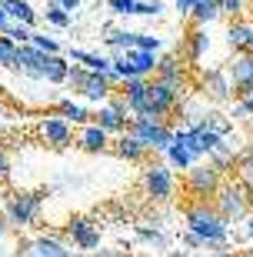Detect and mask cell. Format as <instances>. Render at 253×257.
Instances as JSON below:
<instances>
[{
	"label": "cell",
	"instance_id": "9",
	"mask_svg": "<svg viewBox=\"0 0 253 257\" xmlns=\"http://www.w3.org/2000/svg\"><path fill=\"white\" fill-rule=\"evenodd\" d=\"M127 131L137 137V141H143L150 151H163L167 154V147L173 144V127L170 124H147V120H130V127Z\"/></svg>",
	"mask_w": 253,
	"mask_h": 257
},
{
	"label": "cell",
	"instance_id": "8",
	"mask_svg": "<svg viewBox=\"0 0 253 257\" xmlns=\"http://www.w3.org/2000/svg\"><path fill=\"white\" fill-rule=\"evenodd\" d=\"M226 77L233 84V97L236 100H246L253 97V54H236L226 67Z\"/></svg>",
	"mask_w": 253,
	"mask_h": 257
},
{
	"label": "cell",
	"instance_id": "35",
	"mask_svg": "<svg viewBox=\"0 0 253 257\" xmlns=\"http://www.w3.org/2000/svg\"><path fill=\"white\" fill-rule=\"evenodd\" d=\"M183 244H187V247H197V250H203V240H200L197 234H193V230H183Z\"/></svg>",
	"mask_w": 253,
	"mask_h": 257
},
{
	"label": "cell",
	"instance_id": "37",
	"mask_svg": "<svg viewBox=\"0 0 253 257\" xmlns=\"http://www.w3.org/2000/svg\"><path fill=\"white\" fill-rule=\"evenodd\" d=\"M10 27V17H7V10H4V0H0V34H7Z\"/></svg>",
	"mask_w": 253,
	"mask_h": 257
},
{
	"label": "cell",
	"instance_id": "27",
	"mask_svg": "<svg viewBox=\"0 0 253 257\" xmlns=\"http://www.w3.org/2000/svg\"><path fill=\"white\" fill-rule=\"evenodd\" d=\"M137 237H140L143 244H150V247H157V250H163V247H167V237H163L160 230H150V227H137Z\"/></svg>",
	"mask_w": 253,
	"mask_h": 257
},
{
	"label": "cell",
	"instance_id": "41",
	"mask_svg": "<svg viewBox=\"0 0 253 257\" xmlns=\"http://www.w3.org/2000/svg\"><path fill=\"white\" fill-rule=\"evenodd\" d=\"M243 234H246V237H250V240H253V214H250V217H246V220H243Z\"/></svg>",
	"mask_w": 253,
	"mask_h": 257
},
{
	"label": "cell",
	"instance_id": "29",
	"mask_svg": "<svg viewBox=\"0 0 253 257\" xmlns=\"http://www.w3.org/2000/svg\"><path fill=\"white\" fill-rule=\"evenodd\" d=\"M7 37L14 40V44H30V37H34V27H27V24H17V27H7Z\"/></svg>",
	"mask_w": 253,
	"mask_h": 257
},
{
	"label": "cell",
	"instance_id": "6",
	"mask_svg": "<svg viewBox=\"0 0 253 257\" xmlns=\"http://www.w3.org/2000/svg\"><path fill=\"white\" fill-rule=\"evenodd\" d=\"M140 184H143V191H147V197H153V200H170L173 191H177V181H173V167L170 164H147Z\"/></svg>",
	"mask_w": 253,
	"mask_h": 257
},
{
	"label": "cell",
	"instance_id": "38",
	"mask_svg": "<svg viewBox=\"0 0 253 257\" xmlns=\"http://www.w3.org/2000/svg\"><path fill=\"white\" fill-rule=\"evenodd\" d=\"M57 4H60V7L67 10V14H74V10L80 7V0H57Z\"/></svg>",
	"mask_w": 253,
	"mask_h": 257
},
{
	"label": "cell",
	"instance_id": "42",
	"mask_svg": "<svg viewBox=\"0 0 253 257\" xmlns=\"http://www.w3.org/2000/svg\"><path fill=\"white\" fill-rule=\"evenodd\" d=\"M190 7H193V0H177V10H180V14H190Z\"/></svg>",
	"mask_w": 253,
	"mask_h": 257
},
{
	"label": "cell",
	"instance_id": "36",
	"mask_svg": "<svg viewBox=\"0 0 253 257\" xmlns=\"http://www.w3.org/2000/svg\"><path fill=\"white\" fill-rule=\"evenodd\" d=\"M7 174H10V157H7V151L0 147V181H4Z\"/></svg>",
	"mask_w": 253,
	"mask_h": 257
},
{
	"label": "cell",
	"instance_id": "7",
	"mask_svg": "<svg viewBox=\"0 0 253 257\" xmlns=\"http://www.w3.org/2000/svg\"><path fill=\"white\" fill-rule=\"evenodd\" d=\"M37 141L44 147H54V151H67L77 144V134H74V124H67L64 117H44L37 124Z\"/></svg>",
	"mask_w": 253,
	"mask_h": 257
},
{
	"label": "cell",
	"instance_id": "25",
	"mask_svg": "<svg viewBox=\"0 0 253 257\" xmlns=\"http://www.w3.org/2000/svg\"><path fill=\"white\" fill-rule=\"evenodd\" d=\"M206 164H210V167H216V171L223 174L226 167H233V147H230V144H220L213 154H206Z\"/></svg>",
	"mask_w": 253,
	"mask_h": 257
},
{
	"label": "cell",
	"instance_id": "18",
	"mask_svg": "<svg viewBox=\"0 0 253 257\" xmlns=\"http://www.w3.org/2000/svg\"><path fill=\"white\" fill-rule=\"evenodd\" d=\"M110 94H113V84H110V77H107V74H90V77H87V84H84V90H80V97L94 100V104H107Z\"/></svg>",
	"mask_w": 253,
	"mask_h": 257
},
{
	"label": "cell",
	"instance_id": "19",
	"mask_svg": "<svg viewBox=\"0 0 253 257\" xmlns=\"http://www.w3.org/2000/svg\"><path fill=\"white\" fill-rule=\"evenodd\" d=\"M206 47H210V37H206V30L193 24V30L187 34V47H183V60H187V64H197V60L206 54Z\"/></svg>",
	"mask_w": 253,
	"mask_h": 257
},
{
	"label": "cell",
	"instance_id": "13",
	"mask_svg": "<svg viewBox=\"0 0 253 257\" xmlns=\"http://www.w3.org/2000/svg\"><path fill=\"white\" fill-rule=\"evenodd\" d=\"M20 257H70V250L64 247V240L57 234H44V237L30 240L27 247L20 250Z\"/></svg>",
	"mask_w": 253,
	"mask_h": 257
},
{
	"label": "cell",
	"instance_id": "1",
	"mask_svg": "<svg viewBox=\"0 0 253 257\" xmlns=\"http://www.w3.org/2000/svg\"><path fill=\"white\" fill-rule=\"evenodd\" d=\"M183 220H187V230H193L200 240H203V250H226V240H230V227L226 220L220 217V210L213 207V200H193L183 207Z\"/></svg>",
	"mask_w": 253,
	"mask_h": 257
},
{
	"label": "cell",
	"instance_id": "30",
	"mask_svg": "<svg viewBox=\"0 0 253 257\" xmlns=\"http://www.w3.org/2000/svg\"><path fill=\"white\" fill-rule=\"evenodd\" d=\"M30 44H34L37 50H44V54H60V44H57V40H50V37H44V34H37V30H34Z\"/></svg>",
	"mask_w": 253,
	"mask_h": 257
},
{
	"label": "cell",
	"instance_id": "2",
	"mask_svg": "<svg viewBox=\"0 0 253 257\" xmlns=\"http://www.w3.org/2000/svg\"><path fill=\"white\" fill-rule=\"evenodd\" d=\"M213 207L220 210V217L226 224H240V220H246L253 214V191L240 177L236 181H223L213 197Z\"/></svg>",
	"mask_w": 253,
	"mask_h": 257
},
{
	"label": "cell",
	"instance_id": "14",
	"mask_svg": "<svg viewBox=\"0 0 253 257\" xmlns=\"http://www.w3.org/2000/svg\"><path fill=\"white\" fill-rule=\"evenodd\" d=\"M226 44L236 50V54H253V24L250 20H230L226 27Z\"/></svg>",
	"mask_w": 253,
	"mask_h": 257
},
{
	"label": "cell",
	"instance_id": "17",
	"mask_svg": "<svg viewBox=\"0 0 253 257\" xmlns=\"http://www.w3.org/2000/svg\"><path fill=\"white\" fill-rule=\"evenodd\" d=\"M94 124L100 127V131H107V134H123L127 127H130V117H123L120 110H113L110 104H100V110L94 114Z\"/></svg>",
	"mask_w": 253,
	"mask_h": 257
},
{
	"label": "cell",
	"instance_id": "23",
	"mask_svg": "<svg viewBox=\"0 0 253 257\" xmlns=\"http://www.w3.org/2000/svg\"><path fill=\"white\" fill-rule=\"evenodd\" d=\"M4 10H7V17L20 20V24H27V27L37 24V14H34V7H30L27 0H4Z\"/></svg>",
	"mask_w": 253,
	"mask_h": 257
},
{
	"label": "cell",
	"instance_id": "15",
	"mask_svg": "<svg viewBox=\"0 0 253 257\" xmlns=\"http://www.w3.org/2000/svg\"><path fill=\"white\" fill-rule=\"evenodd\" d=\"M77 147L87 151V154H103L107 147H110V134L100 131L97 124H87V127L77 131Z\"/></svg>",
	"mask_w": 253,
	"mask_h": 257
},
{
	"label": "cell",
	"instance_id": "39",
	"mask_svg": "<svg viewBox=\"0 0 253 257\" xmlns=\"http://www.w3.org/2000/svg\"><path fill=\"white\" fill-rule=\"evenodd\" d=\"M7 214H4V210H0V244H4V237H7Z\"/></svg>",
	"mask_w": 253,
	"mask_h": 257
},
{
	"label": "cell",
	"instance_id": "33",
	"mask_svg": "<svg viewBox=\"0 0 253 257\" xmlns=\"http://www.w3.org/2000/svg\"><path fill=\"white\" fill-rule=\"evenodd\" d=\"M110 10L120 14V17H130L133 10H137V0H110Z\"/></svg>",
	"mask_w": 253,
	"mask_h": 257
},
{
	"label": "cell",
	"instance_id": "11",
	"mask_svg": "<svg viewBox=\"0 0 253 257\" xmlns=\"http://www.w3.org/2000/svg\"><path fill=\"white\" fill-rule=\"evenodd\" d=\"M113 154L120 157V161H127V164H143L147 157H150V147L143 141H137L130 131H123V134H117V141H113Z\"/></svg>",
	"mask_w": 253,
	"mask_h": 257
},
{
	"label": "cell",
	"instance_id": "34",
	"mask_svg": "<svg viewBox=\"0 0 253 257\" xmlns=\"http://www.w3.org/2000/svg\"><path fill=\"white\" fill-rule=\"evenodd\" d=\"M137 47L157 54V50H160V37H153V34H137Z\"/></svg>",
	"mask_w": 253,
	"mask_h": 257
},
{
	"label": "cell",
	"instance_id": "31",
	"mask_svg": "<svg viewBox=\"0 0 253 257\" xmlns=\"http://www.w3.org/2000/svg\"><path fill=\"white\" fill-rule=\"evenodd\" d=\"M240 181H243L246 187H250V191H253V151L240 157Z\"/></svg>",
	"mask_w": 253,
	"mask_h": 257
},
{
	"label": "cell",
	"instance_id": "45",
	"mask_svg": "<svg viewBox=\"0 0 253 257\" xmlns=\"http://www.w3.org/2000/svg\"><path fill=\"white\" fill-rule=\"evenodd\" d=\"M240 257H253V247H250V250H243V254H240Z\"/></svg>",
	"mask_w": 253,
	"mask_h": 257
},
{
	"label": "cell",
	"instance_id": "26",
	"mask_svg": "<svg viewBox=\"0 0 253 257\" xmlns=\"http://www.w3.org/2000/svg\"><path fill=\"white\" fill-rule=\"evenodd\" d=\"M14 64H17V44H14L7 34H0V67L14 70Z\"/></svg>",
	"mask_w": 253,
	"mask_h": 257
},
{
	"label": "cell",
	"instance_id": "44",
	"mask_svg": "<svg viewBox=\"0 0 253 257\" xmlns=\"http://www.w3.org/2000/svg\"><path fill=\"white\" fill-rule=\"evenodd\" d=\"M246 10H250V24H253V0H246Z\"/></svg>",
	"mask_w": 253,
	"mask_h": 257
},
{
	"label": "cell",
	"instance_id": "46",
	"mask_svg": "<svg viewBox=\"0 0 253 257\" xmlns=\"http://www.w3.org/2000/svg\"><path fill=\"white\" fill-rule=\"evenodd\" d=\"M70 257H90V254H74V250H70Z\"/></svg>",
	"mask_w": 253,
	"mask_h": 257
},
{
	"label": "cell",
	"instance_id": "20",
	"mask_svg": "<svg viewBox=\"0 0 253 257\" xmlns=\"http://www.w3.org/2000/svg\"><path fill=\"white\" fill-rule=\"evenodd\" d=\"M153 74L163 77V80H173V84H187V67L180 64L177 54H167V57H160Z\"/></svg>",
	"mask_w": 253,
	"mask_h": 257
},
{
	"label": "cell",
	"instance_id": "43",
	"mask_svg": "<svg viewBox=\"0 0 253 257\" xmlns=\"http://www.w3.org/2000/svg\"><path fill=\"white\" fill-rule=\"evenodd\" d=\"M213 257H240V254H233V250H220V254H213Z\"/></svg>",
	"mask_w": 253,
	"mask_h": 257
},
{
	"label": "cell",
	"instance_id": "21",
	"mask_svg": "<svg viewBox=\"0 0 253 257\" xmlns=\"http://www.w3.org/2000/svg\"><path fill=\"white\" fill-rule=\"evenodd\" d=\"M70 60H77L80 67H87L90 74H110L113 60L103 54H90V50H70Z\"/></svg>",
	"mask_w": 253,
	"mask_h": 257
},
{
	"label": "cell",
	"instance_id": "4",
	"mask_svg": "<svg viewBox=\"0 0 253 257\" xmlns=\"http://www.w3.org/2000/svg\"><path fill=\"white\" fill-rule=\"evenodd\" d=\"M220 184H223V174L216 171V167H210V164H193L187 171V177H183L187 194L197 200H213L216 191H220Z\"/></svg>",
	"mask_w": 253,
	"mask_h": 257
},
{
	"label": "cell",
	"instance_id": "10",
	"mask_svg": "<svg viewBox=\"0 0 253 257\" xmlns=\"http://www.w3.org/2000/svg\"><path fill=\"white\" fill-rule=\"evenodd\" d=\"M64 237L74 240L77 250H97L100 247V230H97V224H90L87 217H74L70 224L64 227Z\"/></svg>",
	"mask_w": 253,
	"mask_h": 257
},
{
	"label": "cell",
	"instance_id": "12",
	"mask_svg": "<svg viewBox=\"0 0 253 257\" xmlns=\"http://www.w3.org/2000/svg\"><path fill=\"white\" fill-rule=\"evenodd\" d=\"M200 90H203V97H210L216 104H223V100L233 97V84H230L226 70H210V74H203L200 77Z\"/></svg>",
	"mask_w": 253,
	"mask_h": 257
},
{
	"label": "cell",
	"instance_id": "40",
	"mask_svg": "<svg viewBox=\"0 0 253 257\" xmlns=\"http://www.w3.org/2000/svg\"><path fill=\"white\" fill-rule=\"evenodd\" d=\"M90 257H127V254H120V250H94Z\"/></svg>",
	"mask_w": 253,
	"mask_h": 257
},
{
	"label": "cell",
	"instance_id": "5",
	"mask_svg": "<svg viewBox=\"0 0 253 257\" xmlns=\"http://www.w3.org/2000/svg\"><path fill=\"white\" fill-rule=\"evenodd\" d=\"M183 90H187V84H173V80H163V77H147V97L160 114H173L183 100Z\"/></svg>",
	"mask_w": 253,
	"mask_h": 257
},
{
	"label": "cell",
	"instance_id": "22",
	"mask_svg": "<svg viewBox=\"0 0 253 257\" xmlns=\"http://www.w3.org/2000/svg\"><path fill=\"white\" fill-rule=\"evenodd\" d=\"M190 17L197 27L210 24V20L220 17V0H193V7H190Z\"/></svg>",
	"mask_w": 253,
	"mask_h": 257
},
{
	"label": "cell",
	"instance_id": "3",
	"mask_svg": "<svg viewBox=\"0 0 253 257\" xmlns=\"http://www.w3.org/2000/svg\"><path fill=\"white\" fill-rule=\"evenodd\" d=\"M44 197H47L44 191H20V194H14V197L7 200V210H4V214H7V224L17 227V230L34 227L37 217H40V207H44Z\"/></svg>",
	"mask_w": 253,
	"mask_h": 257
},
{
	"label": "cell",
	"instance_id": "16",
	"mask_svg": "<svg viewBox=\"0 0 253 257\" xmlns=\"http://www.w3.org/2000/svg\"><path fill=\"white\" fill-rule=\"evenodd\" d=\"M54 110H57V117H64L67 124H74V127L94 124V114H90L84 104H74L70 97H60V100H54Z\"/></svg>",
	"mask_w": 253,
	"mask_h": 257
},
{
	"label": "cell",
	"instance_id": "32",
	"mask_svg": "<svg viewBox=\"0 0 253 257\" xmlns=\"http://www.w3.org/2000/svg\"><path fill=\"white\" fill-rule=\"evenodd\" d=\"M160 10H163L160 0H137V10H133V14H140V17H157Z\"/></svg>",
	"mask_w": 253,
	"mask_h": 257
},
{
	"label": "cell",
	"instance_id": "47",
	"mask_svg": "<svg viewBox=\"0 0 253 257\" xmlns=\"http://www.w3.org/2000/svg\"><path fill=\"white\" fill-rule=\"evenodd\" d=\"M0 117H4V107H0Z\"/></svg>",
	"mask_w": 253,
	"mask_h": 257
},
{
	"label": "cell",
	"instance_id": "24",
	"mask_svg": "<svg viewBox=\"0 0 253 257\" xmlns=\"http://www.w3.org/2000/svg\"><path fill=\"white\" fill-rule=\"evenodd\" d=\"M167 161H170V167H177V171H190V167L197 164V157H193V154H190L183 144L173 141V144L167 147Z\"/></svg>",
	"mask_w": 253,
	"mask_h": 257
},
{
	"label": "cell",
	"instance_id": "28",
	"mask_svg": "<svg viewBox=\"0 0 253 257\" xmlns=\"http://www.w3.org/2000/svg\"><path fill=\"white\" fill-rule=\"evenodd\" d=\"M47 20L54 24V27H67V24H70V14H67V10H64V7H60V4L54 0V4L47 7Z\"/></svg>",
	"mask_w": 253,
	"mask_h": 257
}]
</instances>
